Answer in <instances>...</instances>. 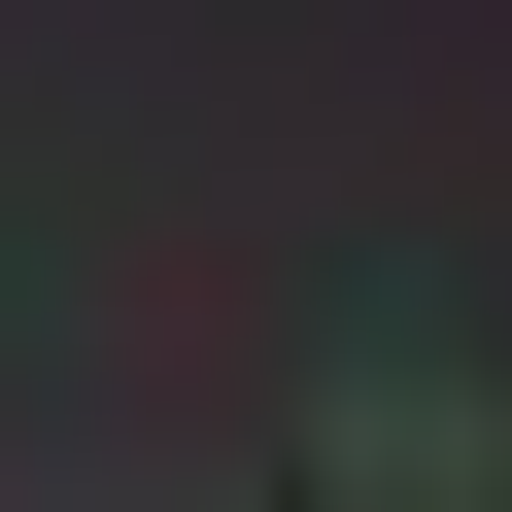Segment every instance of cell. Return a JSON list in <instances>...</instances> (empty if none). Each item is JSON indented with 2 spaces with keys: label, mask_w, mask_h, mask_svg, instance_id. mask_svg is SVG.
Listing matches in <instances>:
<instances>
[{
  "label": "cell",
  "mask_w": 512,
  "mask_h": 512,
  "mask_svg": "<svg viewBox=\"0 0 512 512\" xmlns=\"http://www.w3.org/2000/svg\"><path fill=\"white\" fill-rule=\"evenodd\" d=\"M308 478H342V512H512V376H444V342H342Z\"/></svg>",
  "instance_id": "obj_1"
}]
</instances>
